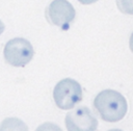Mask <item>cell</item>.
<instances>
[{
    "instance_id": "3957f363",
    "label": "cell",
    "mask_w": 133,
    "mask_h": 131,
    "mask_svg": "<svg viewBox=\"0 0 133 131\" xmlns=\"http://www.w3.org/2000/svg\"><path fill=\"white\" fill-rule=\"evenodd\" d=\"M6 62L12 67H25L34 56V50L29 41L23 37L9 40L3 50Z\"/></svg>"
},
{
    "instance_id": "277c9868",
    "label": "cell",
    "mask_w": 133,
    "mask_h": 131,
    "mask_svg": "<svg viewBox=\"0 0 133 131\" xmlns=\"http://www.w3.org/2000/svg\"><path fill=\"white\" fill-rule=\"evenodd\" d=\"M64 124L68 131H96L98 128V120L86 106H80L69 111Z\"/></svg>"
},
{
    "instance_id": "ba28073f",
    "label": "cell",
    "mask_w": 133,
    "mask_h": 131,
    "mask_svg": "<svg viewBox=\"0 0 133 131\" xmlns=\"http://www.w3.org/2000/svg\"><path fill=\"white\" fill-rule=\"evenodd\" d=\"M35 131H62V130L58 125L51 123V122H46V123L39 125L35 129Z\"/></svg>"
},
{
    "instance_id": "30bf717a",
    "label": "cell",
    "mask_w": 133,
    "mask_h": 131,
    "mask_svg": "<svg viewBox=\"0 0 133 131\" xmlns=\"http://www.w3.org/2000/svg\"><path fill=\"white\" fill-rule=\"evenodd\" d=\"M129 47H130V50L132 51L133 53V32L131 33V36H130V41H129Z\"/></svg>"
},
{
    "instance_id": "52a82bcc",
    "label": "cell",
    "mask_w": 133,
    "mask_h": 131,
    "mask_svg": "<svg viewBox=\"0 0 133 131\" xmlns=\"http://www.w3.org/2000/svg\"><path fill=\"white\" fill-rule=\"evenodd\" d=\"M118 9L127 15H133V0H115Z\"/></svg>"
},
{
    "instance_id": "9c48e42d",
    "label": "cell",
    "mask_w": 133,
    "mask_h": 131,
    "mask_svg": "<svg viewBox=\"0 0 133 131\" xmlns=\"http://www.w3.org/2000/svg\"><path fill=\"white\" fill-rule=\"evenodd\" d=\"M80 3H82V4H91V3H95V2H97L98 0H78Z\"/></svg>"
},
{
    "instance_id": "7a4b0ae2",
    "label": "cell",
    "mask_w": 133,
    "mask_h": 131,
    "mask_svg": "<svg viewBox=\"0 0 133 131\" xmlns=\"http://www.w3.org/2000/svg\"><path fill=\"white\" fill-rule=\"evenodd\" d=\"M53 99L58 108L72 109L82 100V87L75 79L64 78L55 85Z\"/></svg>"
},
{
    "instance_id": "8992f818",
    "label": "cell",
    "mask_w": 133,
    "mask_h": 131,
    "mask_svg": "<svg viewBox=\"0 0 133 131\" xmlns=\"http://www.w3.org/2000/svg\"><path fill=\"white\" fill-rule=\"evenodd\" d=\"M0 131H29V129L21 119L6 117L0 124Z\"/></svg>"
},
{
    "instance_id": "7c38bea8",
    "label": "cell",
    "mask_w": 133,
    "mask_h": 131,
    "mask_svg": "<svg viewBox=\"0 0 133 131\" xmlns=\"http://www.w3.org/2000/svg\"><path fill=\"white\" fill-rule=\"evenodd\" d=\"M108 131H123V130H121V129H110Z\"/></svg>"
},
{
    "instance_id": "6da1fadb",
    "label": "cell",
    "mask_w": 133,
    "mask_h": 131,
    "mask_svg": "<svg viewBox=\"0 0 133 131\" xmlns=\"http://www.w3.org/2000/svg\"><path fill=\"white\" fill-rule=\"evenodd\" d=\"M94 107L105 122L115 123L124 119L128 110L125 97L114 89H104L100 91L95 100Z\"/></svg>"
},
{
    "instance_id": "8fae6325",
    "label": "cell",
    "mask_w": 133,
    "mask_h": 131,
    "mask_svg": "<svg viewBox=\"0 0 133 131\" xmlns=\"http://www.w3.org/2000/svg\"><path fill=\"white\" fill-rule=\"evenodd\" d=\"M4 28H5V26H4V24L2 23V21L0 20V35L2 34V32L4 31Z\"/></svg>"
},
{
    "instance_id": "5b68a950",
    "label": "cell",
    "mask_w": 133,
    "mask_h": 131,
    "mask_svg": "<svg viewBox=\"0 0 133 131\" xmlns=\"http://www.w3.org/2000/svg\"><path fill=\"white\" fill-rule=\"evenodd\" d=\"M75 16V8L68 0H53L47 9L48 20L63 30L70 28Z\"/></svg>"
}]
</instances>
